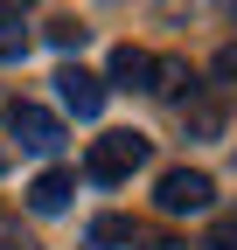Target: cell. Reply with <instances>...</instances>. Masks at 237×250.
Segmentation results:
<instances>
[{
	"label": "cell",
	"mask_w": 237,
	"mask_h": 250,
	"mask_svg": "<svg viewBox=\"0 0 237 250\" xmlns=\"http://www.w3.org/2000/svg\"><path fill=\"white\" fill-rule=\"evenodd\" d=\"M146 90H154V98H167V104H182L189 90H195V77H189L182 56H154V83H146Z\"/></svg>",
	"instance_id": "obj_8"
},
{
	"label": "cell",
	"mask_w": 237,
	"mask_h": 250,
	"mask_svg": "<svg viewBox=\"0 0 237 250\" xmlns=\"http://www.w3.org/2000/svg\"><path fill=\"white\" fill-rule=\"evenodd\" d=\"M210 250H237V215H223V223L210 229Z\"/></svg>",
	"instance_id": "obj_13"
},
{
	"label": "cell",
	"mask_w": 237,
	"mask_h": 250,
	"mask_svg": "<svg viewBox=\"0 0 237 250\" xmlns=\"http://www.w3.org/2000/svg\"><path fill=\"white\" fill-rule=\"evenodd\" d=\"M146 153H154V139H146V132H105L91 153H84V181L112 188V181L140 174V167H146Z\"/></svg>",
	"instance_id": "obj_1"
},
{
	"label": "cell",
	"mask_w": 237,
	"mask_h": 250,
	"mask_svg": "<svg viewBox=\"0 0 237 250\" xmlns=\"http://www.w3.org/2000/svg\"><path fill=\"white\" fill-rule=\"evenodd\" d=\"M174 118H182L189 139H223V125H230V111H223L216 90H189V98L174 104Z\"/></svg>",
	"instance_id": "obj_5"
},
{
	"label": "cell",
	"mask_w": 237,
	"mask_h": 250,
	"mask_svg": "<svg viewBox=\"0 0 237 250\" xmlns=\"http://www.w3.org/2000/svg\"><path fill=\"white\" fill-rule=\"evenodd\" d=\"M56 98H63V111H77V118H98L105 111V77H91L84 62H63V70H56Z\"/></svg>",
	"instance_id": "obj_3"
},
{
	"label": "cell",
	"mask_w": 237,
	"mask_h": 250,
	"mask_svg": "<svg viewBox=\"0 0 237 250\" xmlns=\"http://www.w3.org/2000/svg\"><path fill=\"white\" fill-rule=\"evenodd\" d=\"M146 83H154V56L133 49V42H118L112 62H105V90H146Z\"/></svg>",
	"instance_id": "obj_6"
},
{
	"label": "cell",
	"mask_w": 237,
	"mask_h": 250,
	"mask_svg": "<svg viewBox=\"0 0 237 250\" xmlns=\"http://www.w3.org/2000/svg\"><path fill=\"white\" fill-rule=\"evenodd\" d=\"M70 195H77V174H70V167H49V174L28 181V208H35V215H63Z\"/></svg>",
	"instance_id": "obj_7"
},
{
	"label": "cell",
	"mask_w": 237,
	"mask_h": 250,
	"mask_svg": "<svg viewBox=\"0 0 237 250\" xmlns=\"http://www.w3.org/2000/svg\"><path fill=\"white\" fill-rule=\"evenodd\" d=\"M84 243H91V250H133V243H140V229L126 223V215H98V223L84 229Z\"/></svg>",
	"instance_id": "obj_9"
},
{
	"label": "cell",
	"mask_w": 237,
	"mask_h": 250,
	"mask_svg": "<svg viewBox=\"0 0 237 250\" xmlns=\"http://www.w3.org/2000/svg\"><path fill=\"white\" fill-rule=\"evenodd\" d=\"M7 125H14V139L28 153H56V146H63V118L42 111V104H7Z\"/></svg>",
	"instance_id": "obj_4"
},
{
	"label": "cell",
	"mask_w": 237,
	"mask_h": 250,
	"mask_svg": "<svg viewBox=\"0 0 237 250\" xmlns=\"http://www.w3.org/2000/svg\"><path fill=\"white\" fill-rule=\"evenodd\" d=\"M14 56H28V28H21V14H0V62H14Z\"/></svg>",
	"instance_id": "obj_11"
},
{
	"label": "cell",
	"mask_w": 237,
	"mask_h": 250,
	"mask_svg": "<svg viewBox=\"0 0 237 250\" xmlns=\"http://www.w3.org/2000/svg\"><path fill=\"white\" fill-rule=\"evenodd\" d=\"M154 202H161V215H202V208L216 202V181L202 174V167H167L161 188H154Z\"/></svg>",
	"instance_id": "obj_2"
},
{
	"label": "cell",
	"mask_w": 237,
	"mask_h": 250,
	"mask_svg": "<svg viewBox=\"0 0 237 250\" xmlns=\"http://www.w3.org/2000/svg\"><path fill=\"white\" fill-rule=\"evenodd\" d=\"M210 70H216L223 83H237V42H230V49H216V62H210Z\"/></svg>",
	"instance_id": "obj_14"
},
{
	"label": "cell",
	"mask_w": 237,
	"mask_h": 250,
	"mask_svg": "<svg viewBox=\"0 0 237 250\" xmlns=\"http://www.w3.org/2000/svg\"><path fill=\"white\" fill-rule=\"evenodd\" d=\"M0 250H42V243H35V236H28L21 223H0Z\"/></svg>",
	"instance_id": "obj_12"
},
{
	"label": "cell",
	"mask_w": 237,
	"mask_h": 250,
	"mask_svg": "<svg viewBox=\"0 0 237 250\" xmlns=\"http://www.w3.org/2000/svg\"><path fill=\"white\" fill-rule=\"evenodd\" d=\"M49 42H56V49H63V56H77L84 42H91V28H84V21H70V14H63V21H49Z\"/></svg>",
	"instance_id": "obj_10"
},
{
	"label": "cell",
	"mask_w": 237,
	"mask_h": 250,
	"mask_svg": "<svg viewBox=\"0 0 237 250\" xmlns=\"http://www.w3.org/2000/svg\"><path fill=\"white\" fill-rule=\"evenodd\" d=\"M21 7H28V0H0V14H21Z\"/></svg>",
	"instance_id": "obj_15"
}]
</instances>
